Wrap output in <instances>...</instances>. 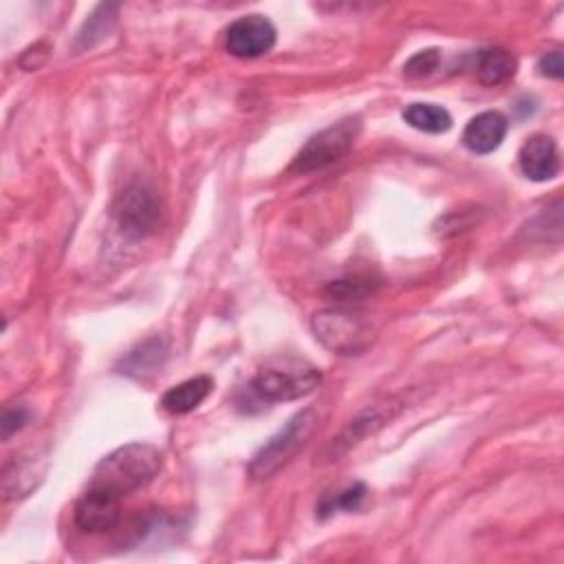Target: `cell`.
<instances>
[{"mask_svg":"<svg viewBox=\"0 0 564 564\" xmlns=\"http://www.w3.org/2000/svg\"><path fill=\"white\" fill-rule=\"evenodd\" d=\"M161 469V452L148 443H128L104 456L88 482V489L117 500L145 487Z\"/></svg>","mask_w":564,"mask_h":564,"instance_id":"cell-1","label":"cell"},{"mask_svg":"<svg viewBox=\"0 0 564 564\" xmlns=\"http://www.w3.org/2000/svg\"><path fill=\"white\" fill-rule=\"evenodd\" d=\"M317 425V416L313 410H302L293 414L282 430H278L251 458L247 471L251 478L262 480L282 469L308 441Z\"/></svg>","mask_w":564,"mask_h":564,"instance_id":"cell-2","label":"cell"},{"mask_svg":"<svg viewBox=\"0 0 564 564\" xmlns=\"http://www.w3.org/2000/svg\"><path fill=\"white\" fill-rule=\"evenodd\" d=\"M359 119L357 117H348V119H341L339 123L313 134L304 145L302 150L295 154L293 163H291V172H297V174H308V172H315V170H322L330 163H337L339 159H344L357 134H359Z\"/></svg>","mask_w":564,"mask_h":564,"instance_id":"cell-3","label":"cell"},{"mask_svg":"<svg viewBox=\"0 0 564 564\" xmlns=\"http://www.w3.org/2000/svg\"><path fill=\"white\" fill-rule=\"evenodd\" d=\"M319 370L311 364H282V366H269L262 368L253 381L251 390L267 403L275 401H293L300 397L311 394L319 386Z\"/></svg>","mask_w":564,"mask_h":564,"instance_id":"cell-4","label":"cell"},{"mask_svg":"<svg viewBox=\"0 0 564 564\" xmlns=\"http://www.w3.org/2000/svg\"><path fill=\"white\" fill-rule=\"evenodd\" d=\"M315 337L337 355H359L370 346L372 328L370 324L355 313L326 308L313 315Z\"/></svg>","mask_w":564,"mask_h":564,"instance_id":"cell-5","label":"cell"},{"mask_svg":"<svg viewBox=\"0 0 564 564\" xmlns=\"http://www.w3.org/2000/svg\"><path fill=\"white\" fill-rule=\"evenodd\" d=\"M115 218L123 234L143 238L154 234L161 225V205L154 192L141 183H134L121 192L115 203Z\"/></svg>","mask_w":564,"mask_h":564,"instance_id":"cell-6","label":"cell"},{"mask_svg":"<svg viewBox=\"0 0 564 564\" xmlns=\"http://www.w3.org/2000/svg\"><path fill=\"white\" fill-rule=\"evenodd\" d=\"M275 44V26L264 15H242L225 31V48L240 59H253L269 53Z\"/></svg>","mask_w":564,"mask_h":564,"instance_id":"cell-7","label":"cell"},{"mask_svg":"<svg viewBox=\"0 0 564 564\" xmlns=\"http://www.w3.org/2000/svg\"><path fill=\"white\" fill-rule=\"evenodd\" d=\"M518 163L527 178L535 183L551 181L560 172V154L555 141L546 134L529 137L518 152Z\"/></svg>","mask_w":564,"mask_h":564,"instance_id":"cell-8","label":"cell"},{"mask_svg":"<svg viewBox=\"0 0 564 564\" xmlns=\"http://www.w3.org/2000/svg\"><path fill=\"white\" fill-rule=\"evenodd\" d=\"M509 130V121L498 110H485L471 117L463 130V145L474 154H489L500 148Z\"/></svg>","mask_w":564,"mask_h":564,"instance_id":"cell-9","label":"cell"},{"mask_svg":"<svg viewBox=\"0 0 564 564\" xmlns=\"http://www.w3.org/2000/svg\"><path fill=\"white\" fill-rule=\"evenodd\" d=\"M117 520L119 500L95 489H86V494L79 498L75 507V524L86 533L108 531L117 524Z\"/></svg>","mask_w":564,"mask_h":564,"instance_id":"cell-10","label":"cell"},{"mask_svg":"<svg viewBox=\"0 0 564 564\" xmlns=\"http://www.w3.org/2000/svg\"><path fill=\"white\" fill-rule=\"evenodd\" d=\"M392 408H394L392 403H388V408H386V405H372L370 410H366L364 414H359L355 421H350V425H348L337 438H333L330 447L326 449L328 460H335V458L341 456L346 449H350L352 445H357L368 432L377 430L386 419L392 416Z\"/></svg>","mask_w":564,"mask_h":564,"instance_id":"cell-11","label":"cell"},{"mask_svg":"<svg viewBox=\"0 0 564 564\" xmlns=\"http://www.w3.org/2000/svg\"><path fill=\"white\" fill-rule=\"evenodd\" d=\"M212 388H214V381L209 377H205V375L192 377V379L181 381L178 386L170 388L163 394L161 405L170 414H187V412L196 410L209 397Z\"/></svg>","mask_w":564,"mask_h":564,"instance_id":"cell-12","label":"cell"},{"mask_svg":"<svg viewBox=\"0 0 564 564\" xmlns=\"http://www.w3.org/2000/svg\"><path fill=\"white\" fill-rule=\"evenodd\" d=\"M474 75L485 86L505 84L516 75V57L505 48H482L474 55Z\"/></svg>","mask_w":564,"mask_h":564,"instance_id":"cell-13","label":"cell"},{"mask_svg":"<svg viewBox=\"0 0 564 564\" xmlns=\"http://www.w3.org/2000/svg\"><path fill=\"white\" fill-rule=\"evenodd\" d=\"M403 121L421 132H430V134H441L447 132L452 128V115L436 104H410L403 110Z\"/></svg>","mask_w":564,"mask_h":564,"instance_id":"cell-14","label":"cell"},{"mask_svg":"<svg viewBox=\"0 0 564 564\" xmlns=\"http://www.w3.org/2000/svg\"><path fill=\"white\" fill-rule=\"evenodd\" d=\"M364 494H366V487L361 482H355L335 496H326L317 507V516L326 518V516H333L335 511H352L364 498Z\"/></svg>","mask_w":564,"mask_h":564,"instance_id":"cell-15","label":"cell"},{"mask_svg":"<svg viewBox=\"0 0 564 564\" xmlns=\"http://www.w3.org/2000/svg\"><path fill=\"white\" fill-rule=\"evenodd\" d=\"M441 62V53L436 48H425L414 53L405 64H403V73L408 77H425L430 75Z\"/></svg>","mask_w":564,"mask_h":564,"instance_id":"cell-16","label":"cell"},{"mask_svg":"<svg viewBox=\"0 0 564 564\" xmlns=\"http://www.w3.org/2000/svg\"><path fill=\"white\" fill-rule=\"evenodd\" d=\"M370 291V286L361 280H337L330 282L326 293L333 295L335 300H359Z\"/></svg>","mask_w":564,"mask_h":564,"instance_id":"cell-17","label":"cell"},{"mask_svg":"<svg viewBox=\"0 0 564 564\" xmlns=\"http://www.w3.org/2000/svg\"><path fill=\"white\" fill-rule=\"evenodd\" d=\"M29 421V412L24 408H7L2 414V438H9Z\"/></svg>","mask_w":564,"mask_h":564,"instance_id":"cell-18","label":"cell"},{"mask_svg":"<svg viewBox=\"0 0 564 564\" xmlns=\"http://www.w3.org/2000/svg\"><path fill=\"white\" fill-rule=\"evenodd\" d=\"M538 68L542 75L546 77H553V79H562L564 75V62H562V53L560 51H551L546 55L540 57L538 62Z\"/></svg>","mask_w":564,"mask_h":564,"instance_id":"cell-19","label":"cell"}]
</instances>
